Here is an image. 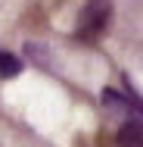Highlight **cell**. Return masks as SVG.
Segmentation results:
<instances>
[{
	"mask_svg": "<svg viewBox=\"0 0 143 147\" xmlns=\"http://www.w3.org/2000/svg\"><path fill=\"white\" fill-rule=\"evenodd\" d=\"M112 13H115L112 0H87L78 13V25L72 31V38L78 44H87V47L100 44L112 25Z\"/></svg>",
	"mask_w": 143,
	"mask_h": 147,
	"instance_id": "1",
	"label": "cell"
},
{
	"mask_svg": "<svg viewBox=\"0 0 143 147\" xmlns=\"http://www.w3.org/2000/svg\"><path fill=\"white\" fill-rule=\"evenodd\" d=\"M22 69H25V66H22V59L16 57L13 50H3V47H0V82H9V78H16Z\"/></svg>",
	"mask_w": 143,
	"mask_h": 147,
	"instance_id": "2",
	"label": "cell"
},
{
	"mask_svg": "<svg viewBox=\"0 0 143 147\" xmlns=\"http://www.w3.org/2000/svg\"><path fill=\"white\" fill-rule=\"evenodd\" d=\"M103 144H106V147H112V144H109V138H106V141H103Z\"/></svg>",
	"mask_w": 143,
	"mask_h": 147,
	"instance_id": "3",
	"label": "cell"
}]
</instances>
